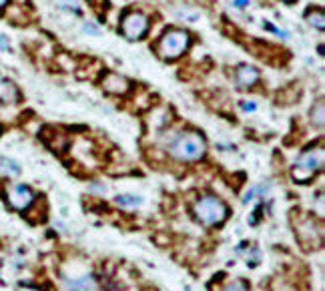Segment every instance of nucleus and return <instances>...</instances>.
I'll use <instances>...</instances> for the list:
<instances>
[{"instance_id": "obj_1", "label": "nucleus", "mask_w": 325, "mask_h": 291, "mask_svg": "<svg viewBox=\"0 0 325 291\" xmlns=\"http://www.w3.org/2000/svg\"><path fill=\"white\" fill-rule=\"evenodd\" d=\"M205 151H207L205 137L197 131L181 133L171 145V155L175 159H179V161H185V163L199 161L205 155Z\"/></svg>"}, {"instance_id": "obj_2", "label": "nucleus", "mask_w": 325, "mask_h": 291, "mask_svg": "<svg viewBox=\"0 0 325 291\" xmlns=\"http://www.w3.org/2000/svg\"><path fill=\"white\" fill-rule=\"evenodd\" d=\"M191 44V35L181 28H169V31L159 38L157 42V52L163 61H175L187 52Z\"/></svg>"}, {"instance_id": "obj_3", "label": "nucleus", "mask_w": 325, "mask_h": 291, "mask_svg": "<svg viewBox=\"0 0 325 291\" xmlns=\"http://www.w3.org/2000/svg\"><path fill=\"white\" fill-rule=\"evenodd\" d=\"M193 213L195 217L203 223V225H221L227 215H229V209L227 205L219 199V197H213V195H207V197H201L197 203H195V207H193Z\"/></svg>"}, {"instance_id": "obj_4", "label": "nucleus", "mask_w": 325, "mask_h": 291, "mask_svg": "<svg viewBox=\"0 0 325 291\" xmlns=\"http://www.w3.org/2000/svg\"><path fill=\"white\" fill-rule=\"evenodd\" d=\"M146 31H149V18L139 10H129L125 12L123 20H121V33L125 38L129 40H141Z\"/></svg>"}, {"instance_id": "obj_5", "label": "nucleus", "mask_w": 325, "mask_h": 291, "mask_svg": "<svg viewBox=\"0 0 325 291\" xmlns=\"http://www.w3.org/2000/svg\"><path fill=\"white\" fill-rule=\"evenodd\" d=\"M6 201H8V205L14 207L16 211H24V209H28L33 205L35 193L26 185H12V187L6 189Z\"/></svg>"}, {"instance_id": "obj_6", "label": "nucleus", "mask_w": 325, "mask_h": 291, "mask_svg": "<svg viewBox=\"0 0 325 291\" xmlns=\"http://www.w3.org/2000/svg\"><path fill=\"white\" fill-rule=\"evenodd\" d=\"M103 89L108 95H127L131 91V82H129V78L116 74V73H107L103 76Z\"/></svg>"}, {"instance_id": "obj_7", "label": "nucleus", "mask_w": 325, "mask_h": 291, "mask_svg": "<svg viewBox=\"0 0 325 291\" xmlns=\"http://www.w3.org/2000/svg\"><path fill=\"white\" fill-rule=\"evenodd\" d=\"M323 157H325V153H323L321 147L319 149H313V151H307V153H303L297 159V167L299 169H305L307 173L313 175L315 171H319L323 167Z\"/></svg>"}, {"instance_id": "obj_8", "label": "nucleus", "mask_w": 325, "mask_h": 291, "mask_svg": "<svg viewBox=\"0 0 325 291\" xmlns=\"http://www.w3.org/2000/svg\"><path fill=\"white\" fill-rule=\"evenodd\" d=\"M235 80H237L239 86H245V89H249V86L257 84L259 80V71L249 67V65H241L237 69V73H235Z\"/></svg>"}, {"instance_id": "obj_9", "label": "nucleus", "mask_w": 325, "mask_h": 291, "mask_svg": "<svg viewBox=\"0 0 325 291\" xmlns=\"http://www.w3.org/2000/svg\"><path fill=\"white\" fill-rule=\"evenodd\" d=\"M0 101L2 103H16L18 101V89L10 80L0 82Z\"/></svg>"}, {"instance_id": "obj_10", "label": "nucleus", "mask_w": 325, "mask_h": 291, "mask_svg": "<svg viewBox=\"0 0 325 291\" xmlns=\"http://www.w3.org/2000/svg\"><path fill=\"white\" fill-rule=\"evenodd\" d=\"M311 123L315 125V127H323V123H325V103H323V99H319L315 105H313V109H311Z\"/></svg>"}, {"instance_id": "obj_11", "label": "nucleus", "mask_w": 325, "mask_h": 291, "mask_svg": "<svg viewBox=\"0 0 325 291\" xmlns=\"http://www.w3.org/2000/svg\"><path fill=\"white\" fill-rule=\"evenodd\" d=\"M69 287H71V291H93L95 289V279L84 275V277H78V279L71 281Z\"/></svg>"}, {"instance_id": "obj_12", "label": "nucleus", "mask_w": 325, "mask_h": 291, "mask_svg": "<svg viewBox=\"0 0 325 291\" xmlns=\"http://www.w3.org/2000/svg\"><path fill=\"white\" fill-rule=\"evenodd\" d=\"M307 22H309L311 26H315L317 31H323V28H325V16H323V10H321V8L309 10V12H307Z\"/></svg>"}, {"instance_id": "obj_13", "label": "nucleus", "mask_w": 325, "mask_h": 291, "mask_svg": "<svg viewBox=\"0 0 325 291\" xmlns=\"http://www.w3.org/2000/svg\"><path fill=\"white\" fill-rule=\"evenodd\" d=\"M0 167H2L6 173H12V175H18V173H20L18 163L12 161V159H0Z\"/></svg>"}, {"instance_id": "obj_14", "label": "nucleus", "mask_w": 325, "mask_h": 291, "mask_svg": "<svg viewBox=\"0 0 325 291\" xmlns=\"http://www.w3.org/2000/svg\"><path fill=\"white\" fill-rule=\"evenodd\" d=\"M116 201H119L121 205H139V203H141V199H139V197H131V195L119 197V199H116Z\"/></svg>"}, {"instance_id": "obj_15", "label": "nucleus", "mask_w": 325, "mask_h": 291, "mask_svg": "<svg viewBox=\"0 0 325 291\" xmlns=\"http://www.w3.org/2000/svg\"><path fill=\"white\" fill-rule=\"evenodd\" d=\"M223 291H247V287H245L243 283H239V281H237V283H231L229 287H225Z\"/></svg>"}, {"instance_id": "obj_16", "label": "nucleus", "mask_w": 325, "mask_h": 291, "mask_svg": "<svg viewBox=\"0 0 325 291\" xmlns=\"http://www.w3.org/2000/svg\"><path fill=\"white\" fill-rule=\"evenodd\" d=\"M84 33H86V35H95V36H97V35H99V28H97L95 24H91V22H86V24H84Z\"/></svg>"}, {"instance_id": "obj_17", "label": "nucleus", "mask_w": 325, "mask_h": 291, "mask_svg": "<svg viewBox=\"0 0 325 291\" xmlns=\"http://www.w3.org/2000/svg\"><path fill=\"white\" fill-rule=\"evenodd\" d=\"M249 4V0H233V6H237V8H245Z\"/></svg>"}, {"instance_id": "obj_18", "label": "nucleus", "mask_w": 325, "mask_h": 291, "mask_svg": "<svg viewBox=\"0 0 325 291\" xmlns=\"http://www.w3.org/2000/svg\"><path fill=\"white\" fill-rule=\"evenodd\" d=\"M0 48H2V50H8V48H10V42H8L2 35H0Z\"/></svg>"}, {"instance_id": "obj_19", "label": "nucleus", "mask_w": 325, "mask_h": 291, "mask_svg": "<svg viewBox=\"0 0 325 291\" xmlns=\"http://www.w3.org/2000/svg\"><path fill=\"white\" fill-rule=\"evenodd\" d=\"M243 109H245V110H255V103H245Z\"/></svg>"}, {"instance_id": "obj_20", "label": "nucleus", "mask_w": 325, "mask_h": 291, "mask_svg": "<svg viewBox=\"0 0 325 291\" xmlns=\"http://www.w3.org/2000/svg\"><path fill=\"white\" fill-rule=\"evenodd\" d=\"M8 4V0H0V8H4Z\"/></svg>"}, {"instance_id": "obj_21", "label": "nucleus", "mask_w": 325, "mask_h": 291, "mask_svg": "<svg viewBox=\"0 0 325 291\" xmlns=\"http://www.w3.org/2000/svg\"><path fill=\"white\" fill-rule=\"evenodd\" d=\"M285 2H289V4H293V2H295V0H285Z\"/></svg>"}]
</instances>
